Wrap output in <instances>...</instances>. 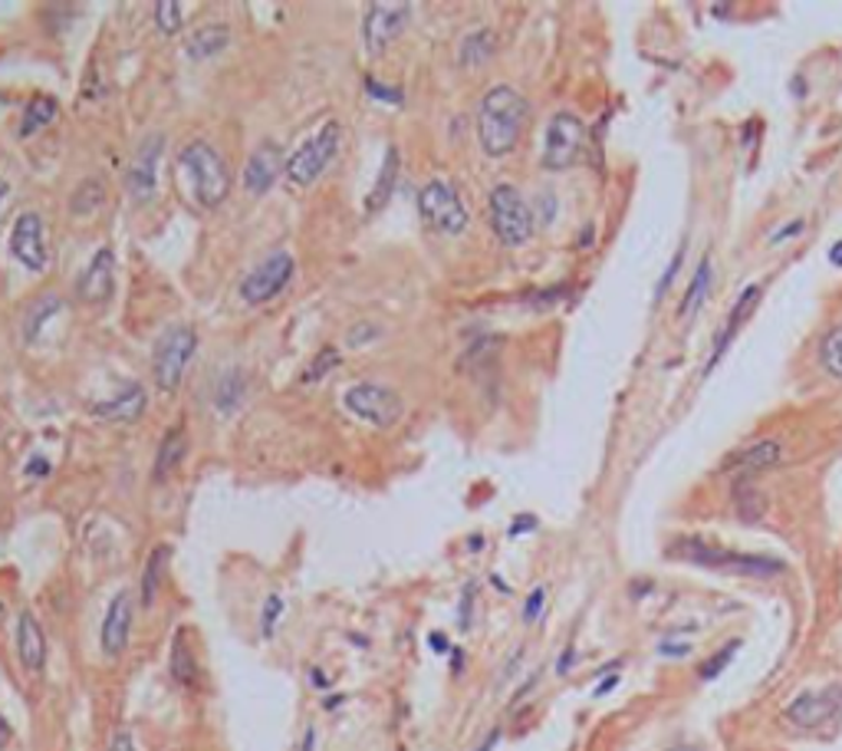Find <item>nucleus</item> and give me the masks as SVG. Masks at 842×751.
<instances>
[{"label":"nucleus","mask_w":842,"mask_h":751,"mask_svg":"<svg viewBox=\"0 0 842 751\" xmlns=\"http://www.w3.org/2000/svg\"><path fill=\"white\" fill-rule=\"evenodd\" d=\"M60 310H63V300H60L56 293H43L40 300H34L30 310L24 313V340H27V343H37L40 334H43V327H47V320H53Z\"/></svg>","instance_id":"2f4dec72"},{"label":"nucleus","mask_w":842,"mask_h":751,"mask_svg":"<svg viewBox=\"0 0 842 751\" xmlns=\"http://www.w3.org/2000/svg\"><path fill=\"white\" fill-rule=\"evenodd\" d=\"M829 261H832L835 267H842V241H835V245L829 248Z\"/></svg>","instance_id":"bf43d9fd"},{"label":"nucleus","mask_w":842,"mask_h":751,"mask_svg":"<svg viewBox=\"0 0 842 751\" xmlns=\"http://www.w3.org/2000/svg\"><path fill=\"white\" fill-rule=\"evenodd\" d=\"M671 751H698V748H671Z\"/></svg>","instance_id":"0e129e2a"},{"label":"nucleus","mask_w":842,"mask_h":751,"mask_svg":"<svg viewBox=\"0 0 842 751\" xmlns=\"http://www.w3.org/2000/svg\"><path fill=\"white\" fill-rule=\"evenodd\" d=\"M133 616H136V603L129 590H118L102 616V629H99V647L105 660H118L129 650V639H133Z\"/></svg>","instance_id":"4468645a"},{"label":"nucleus","mask_w":842,"mask_h":751,"mask_svg":"<svg viewBox=\"0 0 842 751\" xmlns=\"http://www.w3.org/2000/svg\"><path fill=\"white\" fill-rule=\"evenodd\" d=\"M803 228H806V222H803V218H793L790 225H783V228L770 238V245H780V241H787V238H796V235H803Z\"/></svg>","instance_id":"a18cd8bd"},{"label":"nucleus","mask_w":842,"mask_h":751,"mask_svg":"<svg viewBox=\"0 0 842 751\" xmlns=\"http://www.w3.org/2000/svg\"><path fill=\"white\" fill-rule=\"evenodd\" d=\"M339 702H342V696H332V699L323 702V709H326V712H329V709H339Z\"/></svg>","instance_id":"e2e57ef3"},{"label":"nucleus","mask_w":842,"mask_h":751,"mask_svg":"<svg viewBox=\"0 0 842 751\" xmlns=\"http://www.w3.org/2000/svg\"><path fill=\"white\" fill-rule=\"evenodd\" d=\"M185 452H188V436H185V428H181V425L168 428L165 439H162V446H159V455H155V481H165V478L181 465Z\"/></svg>","instance_id":"c85d7f7f"},{"label":"nucleus","mask_w":842,"mask_h":751,"mask_svg":"<svg viewBox=\"0 0 842 751\" xmlns=\"http://www.w3.org/2000/svg\"><path fill=\"white\" fill-rule=\"evenodd\" d=\"M711 284H714V264H711V251L698 261L688 287H684V297L678 303V320H684V324H691V320L698 316V310L704 306V300L711 297Z\"/></svg>","instance_id":"b1692460"},{"label":"nucleus","mask_w":842,"mask_h":751,"mask_svg":"<svg viewBox=\"0 0 842 751\" xmlns=\"http://www.w3.org/2000/svg\"><path fill=\"white\" fill-rule=\"evenodd\" d=\"M47 629L43 623L30 613V610H21L17 616V656H21V666L30 673V676H40L43 666H47Z\"/></svg>","instance_id":"aec40b11"},{"label":"nucleus","mask_w":842,"mask_h":751,"mask_svg":"<svg viewBox=\"0 0 842 751\" xmlns=\"http://www.w3.org/2000/svg\"><path fill=\"white\" fill-rule=\"evenodd\" d=\"M428 650L431 653H438V656H451V642H448V636L444 633H428Z\"/></svg>","instance_id":"49530a36"},{"label":"nucleus","mask_w":842,"mask_h":751,"mask_svg":"<svg viewBox=\"0 0 842 751\" xmlns=\"http://www.w3.org/2000/svg\"><path fill=\"white\" fill-rule=\"evenodd\" d=\"M112 290H115V254L112 248H99L76 280V297L83 303L102 306L112 297Z\"/></svg>","instance_id":"f3484780"},{"label":"nucleus","mask_w":842,"mask_h":751,"mask_svg":"<svg viewBox=\"0 0 842 751\" xmlns=\"http://www.w3.org/2000/svg\"><path fill=\"white\" fill-rule=\"evenodd\" d=\"M474 600H477V587H474V584H464L461 603H457V626H461V633H467L470 623H474Z\"/></svg>","instance_id":"ea45409f"},{"label":"nucleus","mask_w":842,"mask_h":751,"mask_svg":"<svg viewBox=\"0 0 842 751\" xmlns=\"http://www.w3.org/2000/svg\"><path fill=\"white\" fill-rule=\"evenodd\" d=\"M412 21V4H389V0H376L363 14V43L369 53H382L395 37L405 34Z\"/></svg>","instance_id":"f8f14e48"},{"label":"nucleus","mask_w":842,"mask_h":751,"mask_svg":"<svg viewBox=\"0 0 842 751\" xmlns=\"http://www.w3.org/2000/svg\"><path fill=\"white\" fill-rule=\"evenodd\" d=\"M105 751H139V744H136V738H133L129 728H118V731L112 735V741H109Z\"/></svg>","instance_id":"79ce46f5"},{"label":"nucleus","mask_w":842,"mask_h":751,"mask_svg":"<svg viewBox=\"0 0 842 751\" xmlns=\"http://www.w3.org/2000/svg\"><path fill=\"white\" fill-rule=\"evenodd\" d=\"M198 353V334L191 327H168L152 350V379L162 392H175Z\"/></svg>","instance_id":"423d86ee"},{"label":"nucleus","mask_w":842,"mask_h":751,"mask_svg":"<svg viewBox=\"0 0 842 751\" xmlns=\"http://www.w3.org/2000/svg\"><path fill=\"white\" fill-rule=\"evenodd\" d=\"M230 43V30L224 24H201L188 40H185V53L191 60H211L217 53H224Z\"/></svg>","instance_id":"a878e982"},{"label":"nucleus","mask_w":842,"mask_h":751,"mask_svg":"<svg viewBox=\"0 0 842 751\" xmlns=\"http://www.w3.org/2000/svg\"><path fill=\"white\" fill-rule=\"evenodd\" d=\"M248 392H251V376L240 366H230L214 383V409L221 415H234L240 405L248 402Z\"/></svg>","instance_id":"4be33fe9"},{"label":"nucleus","mask_w":842,"mask_h":751,"mask_svg":"<svg viewBox=\"0 0 842 751\" xmlns=\"http://www.w3.org/2000/svg\"><path fill=\"white\" fill-rule=\"evenodd\" d=\"M488 214H491V228H494V235L504 248H524L537 231L533 208L527 204L520 188H514L507 182L491 188Z\"/></svg>","instance_id":"20e7f679"},{"label":"nucleus","mask_w":842,"mask_h":751,"mask_svg":"<svg viewBox=\"0 0 842 751\" xmlns=\"http://www.w3.org/2000/svg\"><path fill=\"white\" fill-rule=\"evenodd\" d=\"M671 558L698 564V567H711V571H725V574H738V577H777L783 574V561L777 558H761V554H738L728 548L707 545L701 538H681L668 548Z\"/></svg>","instance_id":"f03ea898"},{"label":"nucleus","mask_w":842,"mask_h":751,"mask_svg":"<svg viewBox=\"0 0 842 751\" xmlns=\"http://www.w3.org/2000/svg\"><path fill=\"white\" fill-rule=\"evenodd\" d=\"M418 214H422V222L441 238H461L470 225V211H467L461 191L448 178H431L418 191Z\"/></svg>","instance_id":"39448f33"},{"label":"nucleus","mask_w":842,"mask_h":751,"mask_svg":"<svg viewBox=\"0 0 842 751\" xmlns=\"http://www.w3.org/2000/svg\"><path fill=\"white\" fill-rule=\"evenodd\" d=\"M60 116V102L53 96H34L24 105V116H21V139L37 136L40 129H47L53 120Z\"/></svg>","instance_id":"c756f323"},{"label":"nucleus","mask_w":842,"mask_h":751,"mask_svg":"<svg viewBox=\"0 0 842 751\" xmlns=\"http://www.w3.org/2000/svg\"><path fill=\"white\" fill-rule=\"evenodd\" d=\"M658 653H662V656H668V660H678V656H688V653H691V642L665 639V642H658Z\"/></svg>","instance_id":"c03bdc74"},{"label":"nucleus","mask_w":842,"mask_h":751,"mask_svg":"<svg viewBox=\"0 0 842 751\" xmlns=\"http://www.w3.org/2000/svg\"><path fill=\"white\" fill-rule=\"evenodd\" d=\"M284 610H287L284 597H280V593H267L264 610H261V636H264V639H274V633H277V626H280Z\"/></svg>","instance_id":"4c0bfd02"},{"label":"nucleus","mask_w":842,"mask_h":751,"mask_svg":"<svg viewBox=\"0 0 842 751\" xmlns=\"http://www.w3.org/2000/svg\"><path fill=\"white\" fill-rule=\"evenodd\" d=\"M280 172H287L284 149H280L274 139H264V142H257V149L251 152V159H248V165H244V175H240V185H244L248 195H257V198H261V195H267V191L277 185Z\"/></svg>","instance_id":"dca6fc26"},{"label":"nucleus","mask_w":842,"mask_h":751,"mask_svg":"<svg viewBox=\"0 0 842 751\" xmlns=\"http://www.w3.org/2000/svg\"><path fill=\"white\" fill-rule=\"evenodd\" d=\"M27 475H30V478H47V475H50V462H47V459H30Z\"/></svg>","instance_id":"603ef678"},{"label":"nucleus","mask_w":842,"mask_h":751,"mask_svg":"<svg viewBox=\"0 0 842 751\" xmlns=\"http://www.w3.org/2000/svg\"><path fill=\"white\" fill-rule=\"evenodd\" d=\"M684 248H688V245H681V248H678V254H675V261H671V264H668V271H665V277H662V280H658V290H655V297H658V300H662V297H665V293H668V287H671V280H675V274H678V264H681V258H684Z\"/></svg>","instance_id":"37998d69"},{"label":"nucleus","mask_w":842,"mask_h":751,"mask_svg":"<svg viewBox=\"0 0 842 751\" xmlns=\"http://www.w3.org/2000/svg\"><path fill=\"white\" fill-rule=\"evenodd\" d=\"M8 195H11V185L0 178V208H4V201H8Z\"/></svg>","instance_id":"680f3d73"},{"label":"nucleus","mask_w":842,"mask_h":751,"mask_svg":"<svg viewBox=\"0 0 842 751\" xmlns=\"http://www.w3.org/2000/svg\"><path fill=\"white\" fill-rule=\"evenodd\" d=\"M783 449L777 439H757V442H747L741 452H734L728 462H725V472H761V468H774L780 462Z\"/></svg>","instance_id":"393cba45"},{"label":"nucleus","mask_w":842,"mask_h":751,"mask_svg":"<svg viewBox=\"0 0 842 751\" xmlns=\"http://www.w3.org/2000/svg\"><path fill=\"white\" fill-rule=\"evenodd\" d=\"M616 686H619V676H609L606 683H599V686H595V692H592V696H606V692H613Z\"/></svg>","instance_id":"13d9d810"},{"label":"nucleus","mask_w":842,"mask_h":751,"mask_svg":"<svg viewBox=\"0 0 842 751\" xmlns=\"http://www.w3.org/2000/svg\"><path fill=\"white\" fill-rule=\"evenodd\" d=\"M738 650H741V639H731V642H725V650H717L707 663H701V669H698V676L704 679V683H711V679H717L720 673H725L728 666H731V660L738 656Z\"/></svg>","instance_id":"e433bc0d"},{"label":"nucleus","mask_w":842,"mask_h":751,"mask_svg":"<svg viewBox=\"0 0 842 751\" xmlns=\"http://www.w3.org/2000/svg\"><path fill=\"white\" fill-rule=\"evenodd\" d=\"M105 204V182L99 175H89L76 185V191L70 195V211L76 218H86V214L99 211Z\"/></svg>","instance_id":"473e14b6"},{"label":"nucleus","mask_w":842,"mask_h":751,"mask_svg":"<svg viewBox=\"0 0 842 751\" xmlns=\"http://www.w3.org/2000/svg\"><path fill=\"white\" fill-rule=\"evenodd\" d=\"M501 735H504L501 728H491V731H488V738L477 744V751H494V748L501 744Z\"/></svg>","instance_id":"864d4df0"},{"label":"nucleus","mask_w":842,"mask_h":751,"mask_svg":"<svg viewBox=\"0 0 842 751\" xmlns=\"http://www.w3.org/2000/svg\"><path fill=\"white\" fill-rule=\"evenodd\" d=\"M399 172H402V155H399L395 146H389V149H386V159H382V168H379V178H376V185H373V191H369V198H366V211H369V214L379 211V208L389 201V195H392V188H395V182H399Z\"/></svg>","instance_id":"cd10ccee"},{"label":"nucleus","mask_w":842,"mask_h":751,"mask_svg":"<svg viewBox=\"0 0 842 751\" xmlns=\"http://www.w3.org/2000/svg\"><path fill=\"white\" fill-rule=\"evenodd\" d=\"M839 712H842V683L826 686L819 692H800L787 705V722H793L796 728H819Z\"/></svg>","instance_id":"2eb2a0df"},{"label":"nucleus","mask_w":842,"mask_h":751,"mask_svg":"<svg viewBox=\"0 0 842 751\" xmlns=\"http://www.w3.org/2000/svg\"><path fill=\"white\" fill-rule=\"evenodd\" d=\"M313 686H316V689H329V679H326L319 669H313Z\"/></svg>","instance_id":"052dcab7"},{"label":"nucleus","mask_w":842,"mask_h":751,"mask_svg":"<svg viewBox=\"0 0 842 751\" xmlns=\"http://www.w3.org/2000/svg\"><path fill=\"white\" fill-rule=\"evenodd\" d=\"M155 27L165 37H175L185 27V8L178 0H162V4H155Z\"/></svg>","instance_id":"c9c22d12"},{"label":"nucleus","mask_w":842,"mask_h":751,"mask_svg":"<svg viewBox=\"0 0 842 751\" xmlns=\"http://www.w3.org/2000/svg\"><path fill=\"white\" fill-rule=\"evenodd\" d=\"M586 152V123L576 113L560 110L550 123H546V136H543V168L550 172H566L573 168Z\"/></svg>","instance_id":"1a4fd4ad"},{"label":"nucleus","mask_w":842,"mask_h":751,"mask_svg":"<svg viewBox=\"0 0 842 751\" xmlns=\"http://www.w3.org/2000/svg\"><path fill=\"white\" fill-rule=\"evenodd\" d=\"M543 610H546V587H533L530 593H527V600H524V623L530 626V623H537L540 616H543Z\"/></svg>","instance_id":"a19ab883"},{"label":"nucleus","mask_w":842,"mask_h":751,"mask_svg":"<svg viewBox=\"0 0 842 751\" xmlns=\"http://www.w3.org/2000/svg\"><path fill=\"white\" fill-rule=\"evenodd\" d=\"M533 527H537V517H533V514H520V517H514V524H511L507 534H511V538H520L524 530H533Z\"/></svg>","instance_id":"de8ad7c7"},{"label":"nucleus","mask_w":842,"mask_h":751,"mask_svg":"<svg viewBox=\"0 0 842 751\" xmlns=\"http://www.w3.org/2000/svg\"><path fill=\"white\" fill-rule=\"evenodd\" d=\"M819 366L826 376L842 379V324L832 327L822 340H819Z\"/></svg>","instance_id":"72a5a7b5"},{"label":"nucleus","mask_w":842,"mask_h":751,"mask_svg":"<svg viewBox=\"0 0 842 751\" xmlns=\"http://www.w3.org/2000/svg\"><path fill=\"white\" fill-rule=\"evenodd\" d=\"M761 297H764V284H751V287H744V290H741V297L734 300V306H731V313H728V324L720 327V334H717V343H714V353L707 356L704 376L720 363V356H725V353L731 350V343H734V337L741 334V327H744L747 320L754 316V310H757Z\"/></svg>","instance_id":"a211bd4d"},{"label":"nucleus","mask_w":842,"mask_h":751,"mask_svg":"<svg viewBox=\"0 0 842 751\" xmlns=\"http://www.w3.org/2000/svg\"><path fill=\"white\" fill-rule=\"evenodd\" d=\"M563 297V290H543V293H533V297H527L537 310H546V303H556Z\"/></svg>","instance_id":"09e8293b"},{"label":"nucleus","mask_w":842,"mask_h":751,"mask_svg":"<svg viewBox=\"0 0 842 751\" xmlns=\"http://www.w3.org/2000/svg\"><path fill=\"white\" fill-rule=\"evenodd\" d=\"M731 498H734L738 517L747 521V524H754V521H761V517L767 514V498H764V491H761L751 478H738Z\"/></svg>","instance_id":"7c9ffc66"},{"label":"nucleus","mask_w":842,"mask_h":751,"mask_svg":"<svg viewBox=\"0 0 842 751\" xmlns=\"http://www.w3.org/2000/svg\"><path fill=\"white\" fill-rule=\"evenodd\" d=\"M162 152H165V136L162 133H149L142 142H139V149H136V155H133V162H129V168H126V188H129V195L136 198V201H152L155 198V191H159V162H162Z\"/></svg>","instance_id":"ddd939ff"},{"label":"nucleus","mask_w":842,"mask_h":751,"mask_svg":"<svg viewBox=\"0 0 842 751\" xmlns=\"http://www.w3.org/2000/svg\"><path fill=\"white\" fill-rule=\"evenodd\" d=\"M316 744H319V738H316V728H313V725H310V728H306V731H303V741H300V751H319V748H316Z\"/></svg>","instance_id":"5fc2aeb1"},{"label":"nucleus","mask_w":842,"mask_h":751,"mask_svg":"<svg viewBox=\"0 0 842 751\" xmlns=\"http://www.w3.org/2000/svg\"><path fill=\"white\" fill-rule=\"evenodd\" d=\"M494 50H498V34H494L491 27H477V30H470V34L461 40L457 63H461L464 70H474V66H480V63H488V60L494 57Z\"/></svg>","instance_id":"bb28decb"},{"label":"nucleus","mask_w":842,"mask_h":751,"mask_svg":"<svg viewBox=\"0 0 842 751\" xmlns=\"http://www.w3.org/2000/svg\"><path fill=\"white\" fill-rule=\"evenodd\" d=\"M168 676L181 686V689H198L201 683V666L198 656L188 642V626H178L168 647Z\"/></svg>","instance_id":"412c9836"},{"label":"nucleus","mask_w":842,"mask_h":751,"mask_svg":"<svg viewBox=\"0 0 842 751\" xmlns=\"http://www.w3.org/2000/svg\"><path fill=\"white\" fill-rule=\"evenodd\" d=\"M178 165L181 172L188 175L191 182V195L201 208H217L224 204V198L230 195V168L224 162V155L204 142V139H194L188 142L181 152H178Z\"/></svg>","instance_id":"7ed1b4c3"},{"label":"nucleus","mask_w":842,"mask_h":751,"mask_svg":"<svg viewBox=\"0 0 842 751\" xmlns=\"http://www.w3.org/2000/svg\"><path fill=\"white\" fill-rule=\"evenodd\" d=\"M339 142H342V129L336 120L323 123L316 136H310L306 142L297 146V152H290L287 159V178L297 185V188H310L323 178V172L332 165L336 152H339Z\"/></svg>","instance_id":"0eeeda50"},{"label":"nucleus","mask_w":842,"mask_h":751,"mask_svg":"<svg viewBox=\"0 0 842 751\" xmlns=\"http://www.w3.org/2000/svg\"><path fill=\"white\" fill-rule=\"evenodd\" d=\"M11 258L24 264L30 274H43L50 267V245H47V222L37 211H24L11 231Z\"/></svg>","instance_id":"9b49d317"},{"label":"nucleus","mask_w":842,"mask_h":751,"mask_svg":"<svg viewBox=\"0 0 842 751\" xmlns=\"http://www.w3.org/2000/svg\"><path fill=\"white\" fill-rule=\"evenodd\" d=\"M342 405L359 415L363 422L376 425V428H392L402 422L405 415V402L392 386L382 383H355L342 392Z\"/></svg>","instance_id":"6e6552de"},{"label":"nucleus","mask_w":842,"mask_h":751,"mask_svg":"<svg viewBox=\"0 0 842 751\" xmlns=\"http://www.w3.org/2000/svg\"><path fill=\"white\" fill-rule=\"evenodd\" d=\"M366 92H369L373 99L392 102V105H402V99H405V92H402L399 86H386V83H379L376 76H366Z\"/></svg>","instance_id":"58836bf2"},{"label":"nucleus","mask_w":842,"mask_h":751,"mask_svg":"<svg viewBox=\"0 0 842 751\" xmlns=\"http://www.w3.org/2000/svg\"><path fill=\"white\" fill-rule=\"evenodd\" d=\"M540 201H543V218H540V225H550V222H553V214H556V195L543 191V195H540Z\"/></svg>","instance_id":"8fccbe9b"},{"label":"nucleus","mask_w":842,"mask_h":751,"mask_svg":"<svg viewBox=\"0 0 842 751\" xmlns=\"http://www.w3.org/2000/svg\"><path fill=\"white\" fill-rule=\"evenodd\" d=\"M451 673H454V676L464 673V650H457V647L451 650Z\"/></svg>","instance_id":"4d7b16f0"},{"label":"nucleus","mask_w":842,"mask_h":751,"mask_svg":"<svg viewBox=\"0 0 842 751\" xmlns=\"http://www.w3.org/2000/svg\"><path fill=\"white\" fill-rule=\"evenodd\" d=\"M527 120H530V105H527L524 92H517L507 83L491 86L485 96H480V105H477L480 152L488 159H507L520 146Z\"/></svg>","instance_id":"f257e3e1"},{"label":"nucleus","mask_w":842,"mask_h":751,"mask_svg":"<svg viewBox=\"0 0 842 751\" xmlns=\"http://www.w3.org/2000/svg\"><path fill=\"white\" fill-rule=\"evenodd\" d=\"M339 360H342V356H339V350H336V347H323V350L310 360V366L300 373V383H303V386L319 383L326 373H332V370L339 366Z\"/></svg>","instance_id":"f704fd0d"},{"label":"nucleus","mask_w":842,"mask_h":751,"mask_svg":"<svg viewBox=\"0 0 842 751\" xmlns=\"http://www.w3.org/2000/svg\"><path fill=\"white\" fill-rule=\"evenodd\" d=\"M573 660H576V650L569 647V650L560 656V663H556V673H560V676H566V673H569V666H573Z\"/></svg>","instance_id":"6e6d98bb"},{"label":"nucleus","mask_w":842,"mask_h":751,"mask_svg":"<svg viewBox=\"0 0 842 751\" xmlns=\"http://www.w3.org/2000/svg\"><path fill=\"white\" fill-rule=\"evenodd\" d=\"M11 741H14V725L4 715H0V751H8Z\"/></svg>","instance_id":"3c124183"},{"label":"nucleus","mask_w":842,"mask_h":751,"mask_svg":"<svg viewBox=\"0 0 842 751\" xmlns=\"http://www.w3.org/2000/svg\"><path fill=\"white\" fill-rule=\"evenodd\" d=\"M172 558H175L172 545H155L152 554L146 558L142 580H139V600H142L146 610L155 606V600H159V593H162V584H165V574H168V567H172Z\"/></svg>","instance_id":"5701e85b"},{"label":"nucleus","mask_w":842,"mask_h":751,"mask_svg":"<svg viewBox=\"0 0 842 751\" xmlns=\"http://www.w3.org/2000/svg\"><path fill=\"white\" fill-rule=\"evenodd\" d=\"M149 409V392L142 383H126L123 389H118L115 396L102 399V402H92L89 412L102 422H123V425H133L146 415Z\"/></svg>","instance_id":"6ab92c4d"},{"label":"nucleus","mask_w":842,"mask_h":751,"mask_svg":"<svg viewBox=\"0 0 842 751\" xmlns=\"http://www.w3.org/2000/svg\"><path fill=\"white\" fill-rule=\"evenodd\" d=\"M297 274V261L290 251H271L244 280H240V300L251 306H264L280 297Z\"/></svg>","instance_id":"9d476101"}]
</instances>
